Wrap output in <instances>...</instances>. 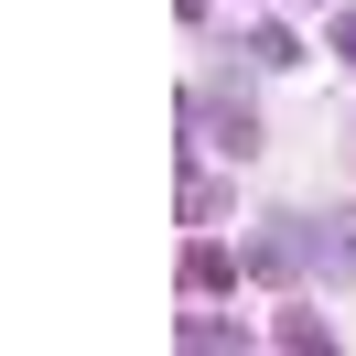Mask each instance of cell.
Returning a JSON list of instances; mask_svg holds the SVG:
<instances>
[{"mask_svg":"<svg viewBox=\"0 0 356 356\" xmlns=\"http://www.w3.org/2000/svg\"><path fill=\"white\" fill-rule=\"evenodd\" d=\"M248 270H259V281H302L313 270V227L302 216H270L259 238H248Z\"/></svg>","mask_w":356,"mask_h":356,"instance_id":"obj_1","label":"cell"},{"mask_svg":"<svg viewBox=\"0 0 356 356\" xmlns=\"http://www.w3.org/2000/svg\"><path fill=\"white\" fill-rule=\"evenodd\" d=\"M238 259H248V248H238ZM238 259H227L216 238H195V248H184V291H227V281H238Z\"/></svg>","mask_w":356,"mask_h":356,"instance_id":"obj_4","label":"cell"},{"mask_svg":"<svg viewBox=\"0 0 356 356\" xmlns=\"http://www.w3.org/2000/svg\"><path fill=\"white\" fill-rule=\"evenodd\" d=\"M313 270H324L334 291H356V205H346V216H324V227H313Z\"/></svg>","mask_w":356,"mask_h":356,"instance_id":"obj_2","label":"cell"},{"mask_svg":"<svg viewBox=\"0 0 356 356\" xmlns=\"http://www.w3.org/2000/svg\"><path fill=\"white\" fill-rule=\"evenodd\" d=\"M205 130H216V152H238V162L259 152V119H248L238 97H205Z\"/></svg>","mask_w":356,"mask_h":356,"instance_id":"obj_3","label":"cell"}]
</instances>
